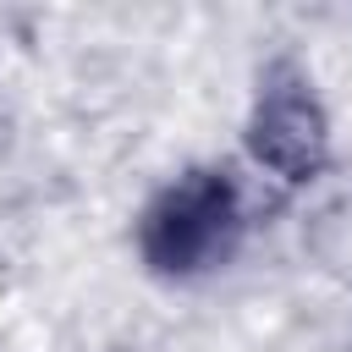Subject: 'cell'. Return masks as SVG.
Segmentation results:
<instances>
[{
	"mask_svg": "<svg viewBox=\"0 0 352 352\" xmlns=\"http://www.w3.org/2000/svg\"><path fill=\"white\" fill-rule=\"evenodd\" d=\"M242 187L226 165H192L165 182L138 214V253L165 280L220 270L242 242Z\"/></svg>",
	"mask_w": 352,
	"mask_h": 352,
	"instance_id": "1",
	"label": "cell"
},
{
	"mask_svg": "<svg viewBox=\"0 0 352 352\" xmlns=\"http://www.w3.org/2000/svg\"><path fill=\"white\" fill-rule=\"evenodd\" d=\"M248 154L280 182H314L330 160V116L314 94V77L280 55L258 72V94L248 110Z\"/></svg>",
	"mask_w": 352,
	"mask_h": 352,
	"instance_id": "2",
	"label": "cell"
}]
</instances>
